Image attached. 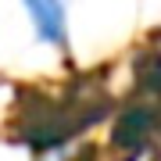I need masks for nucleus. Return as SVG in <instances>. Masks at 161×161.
<instances>
[{
  "mask_svg": "<svg viewBox=\"0 0 161 161\" xmlns=\"http://www.w3.org/2000/svg\"><path fill=\"white\" fill-rule=\"evenodd\" d=\"M115 115V97L100 72H82L54 90L29 86L14 104V140L36 154H50Z\"/></svg>",
  "mask_w": 161,
  "mask_h": 161,
  "instance_id": "nucleus-1",
  "label": "nucleus"
},
{
  "mask_svg": "<svg viewBox=\"0 0 161 161\" xmlns=\"http://www.w3.org/2000/svg\"><path fill=\"white\" fill-rule=\"evenodd\" d=\"M161 136V100L129 93L111 118V154L118 161H140Z\"/></svg>",
  "mask_w": 161,
  "mask_h": 161,
  "instance_id": "nucleus-2",
  "label": "nucleus"
},
{
  "mask_svg": "<svg viewBox=\"0 0 161 161\" xmlns=\"http://www.w3.org/2000/svg\"><path fill=\"white\" fill-rule=\"evenodd\" d=\"M25 14L40 43H50L68 54V7L58 0H25Z\"/></svg>",
  "mask_w": 161,
  "mask_h": 161,
  "instance_id": "nucleus-3",
  "label": "nucleus"
},
{
  "mask_svg": "<svg viewBox=\"0 0 161 161\" xmlns=\"http://www.w3.org/2000/svg\"><path fill=\"white\" fill-rule=\"evenodd\" d=\"M132 93L161 100V50H140L132 58Z\"/></svg>",
  "mask_w": 161,
  "mask_h": 161,
  "instance_id": "nucleus-4",
  "label": "nucleus"
},
{
  "mask_svg": "<svg viewBox=\"0 0 161 161\" xmlns=\"http://www.w3.org/2000/svg\"><path fill=\"white\" fill-rule=\"evenodd\" d=\"M68 161H104V158H100V150H97V147H82L79 154H72Z\"/></svg>",
  "mask_w": 161,
  "mask_h": 161,
  "instance_id": "nucleus-5",
  "label": "nucleus"
}]
</instances>
